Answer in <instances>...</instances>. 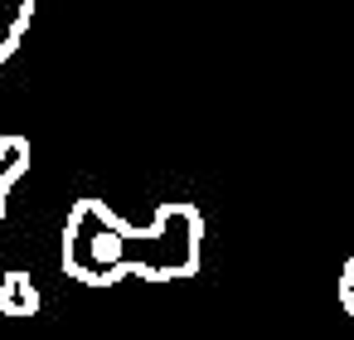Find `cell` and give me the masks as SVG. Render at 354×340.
Here are the masks:
<instances>
[{
  "mask_svg": "<svg viewBox=\"0 0 354 340\" xmlns=\"http://www.w3.org/2000/svg\"><path fill=\"white\" fill-rule=\"evenodd\" d=\"M136 224L112 214L102 199H78L64 224V272L83 287H117L127 282V243Z\"/></svg>",
  "mask_w": 354,
  "mask_h": 340,
  "instance_id": "1",
  "label": "cell"
},
{
  "mask_svg": "<svg viewBox=\"0 0 354 340\" xmlns=\"http://www.w3.org/2000/svg\"><path fill=\"white\" fill-rule=\"evenodd\" d=\"M204 258V214L194 204H160L151 229H136V238L127 243V277H146V282H185L199 272Z\"/></svg>",
  "mask_w": 354,
  "mask_h": 340,
  "instance_id": "2",
  "label": "cell"
},
{
  "mask_svg": "<svg viewBox=\"0 0 354 340\" xmlns=\"http://www.w3.org/2000/svg\"><path fill=\"white\" fill-rule=\"evenodd\" d=\"M39 306H44V296H39V287H35V277L25 267H10L0 277V311L6 316L30 321V316H39Z\"/></svg>",
  "mask_w": 354,
  "mask_h": 340,
  "instance_id": "3",
  "label": "cell"
},
{
  "mask_svg": "<svg viewBox=\"0 0 354 340\" xmlns=\"http://www.w3.org/2000/svg\"><path fill=\"white\" fill-rule=\"evenodd\" d=\"M30 170V141L25 136H0V224H6V204H10V190L25 180Z\"/></svg>",
  "mask_w": 354,
  "mask_h": 340,
  "instance_id": "4",
  "label": "cell"
},
{
  "mask_svg": "<svg viewBox=\"0 0 354 340\" xmlns=\"http://www.w3.org/2000/svg\"><path fill=\"white\" fill-rule=\"evenodd\" d=\"M30 15L35 0H0V64H10L30 35Z\"/></svg>",
  "mask_w": 354,
  "mask_h": 340,
  "instance_id": "5",
  "label": "cell"
},
{
  "mask_svg": "<svg viewBox=\"0 0 354 340\" xmlns=\"http://www.w3.org/2000/svg\"><path fill=\"white\" fill-rule=\"evenodd\" d=\"M339 306H344V311L354 316V258H349V262L339 267Z\"/></svg>",
  "mask_w": 354,
  "mask_h": 340,
  "instance_id": "6",
  "label": "cell"
}]
</instances>
